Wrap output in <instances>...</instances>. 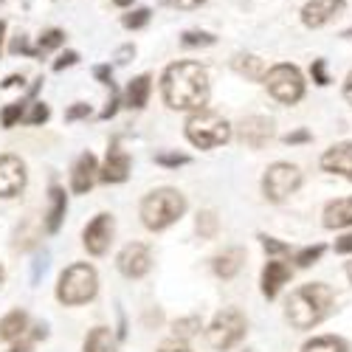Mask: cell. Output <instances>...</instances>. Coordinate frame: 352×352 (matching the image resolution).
<instances>
[{
  "label": "cell",
  "mask_w": 352,
  "mask_h": 352,
  "mask_svg": "<svg viewBox=\"0 0 352 352\" xmlns=\"http://www.w3.org/2000/svg\"><path fill=\"white\" fill-rule=\"evenodd\" d=\"M161 94L172 110H203L209 99V74L197 63H175L164 71Z\"/></svg>",
  "instance_id": "1"
},
{
  "label": "cell",
  "mask_w": 352,
  "mask_h": 352,
  "mask_svg": "<svg viewBox=\"0 0 352 352\" xmlns=\"http://www.w3.org/2000/svg\"><path fill=\"white\" fill-rule=\"evenodd\" d=\"M333 302H336V293L330 285L310 282L287 299V321L296 330H310L330 316Z\"/></svg>",
  "instance_id": "2"
},
{
  "label": "cell",
  "mask_w": 352,
  "mask_h": 352,
  "mask_svg": "<svg viewBox=\"0 0 352 352\" xmlns=\"http://www.w3.org/2000/svg\"><path fill=\"white\" fill-rule=\"evenodd\" d=\"M186 212V197L178 189H155L141 200V220L150 231H161L181 220Z\"/></svg>",
  "instance_id": "3"
},
{
  "label": "cell",
  "mask_w": 352,
  "mask_h": 352,
  "mask_svg": "<svg viewBox=\"0 0 352 352\" xmlns=\"http://www.w3.org/2000/svg\"><path fill=\"white\" fill-rule=\"evenodd\" d=\"M99 290V276L91 265H85V262H79V265H71L63 271L60 276V285H56V299H60L63 305H85L91 302L96 296Z\"/></svg>",
  "instance_id": "4"
},
{
  "label": "cell",
  "mask_w": 352,
  "mask_h": 352,
  "mask_svg": "<svg viewBox=\"0 0 352 352\" xmlns=\"http://www.w3.org/2000/svg\"><path fill=\"white\" fill-rule=\"evenodd\" d=\"M186 138L200 146V150H212V146H220L231 138V127L214 110H197L189 116L186 122Z\"/></svg>",
  "instance_id": "5"
},
{
  "label": "cell",
  "mask_w": 352,
  "mask_h": 352,
  "mask_svg": "<svg viewBox=\"0 0 352 352\" xmlns=\"http://www.w3.org/2000/svg\"><path fill=\"white\" fill-rule=\"evenodd\" d=\"M206 336H209V344L214 349H223V352L231 349L234 344H240L243 336H245V316L240 310H234V307L217 313Z\"/></svg>",
  "instance_id": "6"
},
{
  "label": "cell",
  "mask_w": 352,
  "mask_h": 352,
  "mask_svg": "<svg viewBox=\"0 0 352 352\" xmlns=\"http://www.w3.org/2000/svg\"><path fill=\"white\" fill-rule=\"evenodd\" d=\"M265 85L274 94V99H279L282 104H296L305 96V79H302L299 68H293V65L271 68L268 76H265Z\"/></svg>",
  "instance_id": "7"
},
{
  "label": "cell",
  "mask_w": 352,
  "mask_h": 352,
  "mask_svg": "<svg viewBox=\"0 0 352 352\" xmlns=\"http://www.w3.org/2000/svg\"><path fill=\"white\" fill-rule=\"evenodd\" d=\"M299 184H302L299 166H293V164H274V166H268L265 178H262V192H265L268 200L282 203V200H287L293 192L299 189Z\"/></svg>",
  "instance_id": "8"
},
{
  "label": "cell",
  "mask_w": 352,
  "mask_h": 352,
  "mask_svg": "<svg viewBox=\"0 0 352 352\" xmlns=\"http://www.w3.org/2000/svg\"><path fill=\"white\" fill-rule=\"evenodd\" d=\"M110 240H113V217L110 214H96L82 234V243H85L87 254L102 256L110 248Z\"/></svg>",
  "instance_id": "9"
},
{
  "label": "cell",
  "mask_w": 352,
  "mask_h": 352,
  "mask_svg": "<svg viewBox=\"0 0 352 352\" xmlns=\"http://www.w3.org/2000/svg\"><path fill=\"white\" fill-rule=\"evenodd\" d=\"M116 265H119V271L130 279H138L144 276L146 271L153 268V256H150V248H146L144 243H130L124 245V251L119 254V259H116Z\"/></svg>",
  "instance_id": "10"
},
{
  "label": "cell",
  "mask_w": 352,
  "mask_h": 352,
  "mask_svg": "<svg viewBox=\"0 0 352 352\" xmlns=\"http://www.w3.org/2000/svg\"><path fill=\"white\" fill-rule=\"evenodd\" d=\"M25 186V164L17 155H0V197H17Z\"/></svg>",
  "instance_id": "11"
},
{
  "label": "cell",
  "mask_w": 352,
  "mask_h": 352,
  "mask_svg": "<svg viewBox=\"0 0 352 352\" xmlns=\"http://www.w3.org/2000/svg\"><path fill=\"white\" fill-rule=\"evenodd\" d=\"M240 138L251 150H259V146H265L274 138V122L265 119V116H248L240 124Z\"/></svg>",
  "instance_id": "12"
},
{
  "label": "cell",
  "mask_w": 352,
  "mask_h": 352,
  "mask_svg": "<svg viewBox=\"0 0 352 352\" xmlns=\"http://www.w3.org/2000/svg\"><path fill=\"white\" fill-rule=\"evenodd\" d=\"M96 178H99V164H96L94 153L79 155V161H76L74 169H71V189H74L76 195H85V192L94 189Z\"/></svg>",
  "instance_id": "13"
},
{
  "label": "cell",
  "mask_w": 352,
  "mask_h": 352,
  "mask_svg": "<svg viewBox=\"0 0 352 352\" xmlns=\"http://www.w3.org/2000/svg\"><path fill=\"white\" fill-rule=\"evenodd\" d=\"M127 175H130V155L113 144L107 150L104 166L99 169V178L104 184H122V181H127Z\"/></svg>",
  "instance_id": "14"
},
{
  "label": "cell",
  "mask_w": 352,
  "mask_h": 352,
  "mask_svg": "<svg viewBox=\"0 0 352 352\" xmlns=\"http://www.w3.org/2000/svg\"><path fill=\"white\" fill-rule=\"evenodd\" d=\"M341 9H344V0H310L302 9V23L307 28H318V25L330 23Z\"/></svg>",
  "instance_id": "15"
},
{
  "label": "cell",
  "mask_w": 352,
  "mask_h": 352,
  "mask_svg": "<svg viewBox=\"0 0 352 352\" xmlns=\"http://www.w3.org/2000/svg\"><path fill=\"white\" fill-rule=\"evenodd\" d=\"M321 166H324L327 172L344 175L346 181H352V141H344V144L330 146V150L321 155Z\"/></svg>",
  "instance_id": "16"
},
{
  "label": "cell",
  "mask_w": 352,
  "mask_h": 352,
  "mask_svg": "<svg viewBox=\"0 0 352 352\" xmlns=\"http://www.w3.org/2000/svg\"><path fill=\"white\" fill-rule=\"evenodd\" d=\"M48 200H51V206H48V214H45V231L48 234H56V231H60V226H63V220H65L68 195H65L63 186L54 184L51 192H48Z\"/></svg>",
  "instance_id": "17"
},
{
  "label": "cell",
  "mask_w": 352,
  "mask_h": 352,
  "mask_svg": "<svg viewBox=\"0 0 352 352\" xmlns=\"http://www.w3.org/2000/svg\"><path fill=\"white\" fill-rule=\"evenodd\" d=\"M287 279H290V268L285 265V262L271 259L268 265H265V271H262V293H265L268 299H274L276 293H279V287H282Z\"/></svg>",
  "instance_id": "18"
},
{
  "label": "cell",
  "mask_w": 352,
  "mask_h": 352,
  "mask_svg": "<svg viewBox=\"0 0 352 352\" xmlns=\"http://www.w3.org/2000/svg\"><path fill=\"white\" fill-rule=\"evenodd\" d=\"M150 91H153V76H150V74L135 76V79L127 85V91H124V107L141 110V107L146 104V99H150Z\"/></svg>",
  "instance_id": "19"
},
{
  "label": "cell",
  "mask_w": 352,
  "mask_h": 352,
  "mask_svg": "<svg viewBox=\"0 0 352 352\" xmlns=\"http://www.w3.org/2000/svg\"><path fill=\"white\" fill-rule=\"evenodd\" d=\"M324 226L327 228H346L352 226V197L336 200L324 209Z\"/></svg>",
  "instance_id": "20"
},
{
  "label": "cell",
  "mask_w": 352,
  "mask_h": 352,
  "mask_svg": "<svg viewBox=\"0 0 352 352\" xmlns=\"http://www.w3.org/2000/svg\"><path fill=\"white\" fill-rule=\"evenodd\" d=\"M243 259H245V251H243V248L223 251V254L214 259V274H217V276H223V279L237 276V271L243 268Z\"/></svg>",
  "instance_id": "21"
},
{
  "label": "cell",
  "mask_w": 352,
  "mask_h": 352,
  "mask_svg": "<svg viewBox=\"0 0 352 352\" xmlns=\"http://www.w3.org/2000/svg\"><path fill=\"white\" fill-rule=\"evenodd\" d=\"M28 330V316L23 310H12L9 316L0 318V338L3 341H17Z\"/></svg>",
  "instance_id": "22"
},
{
  "label": "cell",
  "mask_w": 352,
  "mask_h": 352,
  "mask_svg": "<svg viewBox=\"0 0 352 352\" xmlns=\"http://www.w3.org/2000/svg\"><path fill=\"white\" fill-rule=\"evenodd\" d=\"M234 71L243 74V76H248V79H254V82H259V79L268 76L265 63H262L259 56H254V54H240L237 60H234Z\"/></svg>",
  "instance_id": "23"
},
{
  "label": "cell",
  "mask_w": 352,
  "mask_h": 352,
  "mask_svg": "<svg viewBox=\"0 0 352 352\" xmlns=\"http://www.w3.org/2000/svg\"><path fill=\"white\" fill-rule=\"evenodd\" d=\"M85 352H119V346H116V336L107 327H96L85 341Z\"/></svg>",
  "instance_id": "24"
},
{
  "label": "cell",
  "mask_w": 352,
  "mask_h": 352,
  "mask_svg": "<svg viewBox=\"0 0 352 352\" xmlns=\"http://www.w3.org/2000/svg\"><path fill=\"white\" fill-rule=\"evenodd\" d=\"M305 352H349V349L341 338L321 336V338H313L310 344H305Z\"/></svg>",
  "instance_id": "25"
},
{
  "label": "cell",
  "mask_w": 352,
  "mask_h": 352,
  "mask_svg": "<svg viewBox=\"0 0 352 352\" xmlns=\"http://www.w3.org/2000/svg\"><path fill=\"white\" fill-rule=\"evenodd\" d=\"M195 228H197V234H200L203 240H212V237H217L220 220H217V214H214V212H200V214H197Z\"/></svg>",
  "instance_id": "26"
},
{
  "label": "cell",
  "mask_w": 352,
  "mask_h": 352,
  "mask_svg": "<svg viewBox=\"0 0 352 352\" xmlns=\"http://www.w3.org/2000/svg\"><path fill=\"white\" fill-rule=\"evenodd\" d=\"M40 338H45V327H43V324H37V327H32V330H25V333L14 341V346H12L9 352H28Z\"/></svg>",
  "instance_id": "27"
},
{
  "label": "cell",
  "mask_w": 352,
  "mask_h": 352,
  "mask_svg": "<svg viewBox=\"0 0 352 352\" xmlns=\"http://www.w3.org/2000/svg\"><path fill=\"white\" fill-rule=\"evenodd\" d=\"M63 43H65V34L60 32V28H48V32H43V37H40L37 51H40V56H43V54H48V51H54V48H60Z\"/></svg>",
  "instance_id": "28"
},
{
  "label": "cell",
  "mask_w": 352,
  "mask_h": 352,
  "mask_svg": "<svg viewBox=\"0 0 352 352\" xmlns=\"http://www.w3.org/2000/svg\"><path fill=\"white\" fill-rule=\"evenodd\" d=\"M197 330H200V318H197V316H189V318L175 321V327H172V333L178 336V338H192Z\"/></svg>",
  "instance_id": "29"
},
{
  "label": "cell",
  "mask_w": 352,
  "mask_h": 352,
  "mask_svg": "<svg viewBox=\"0 0 352 352\" xmlns=\"http://www.w3.org/2000/svg\"><path fill=\"white\" fill-rule=\"evenodd\" d=\"M48 116H51L48 104H45V102H34L32 110H28L23 119H25V124H43V122H48Z\"/></svg>",
  "instance_id": "30"
},
{
  "label": "cell",
  "mask_w": 352,
  "mask_h": 352,
  "mask_svg": "<svg viewBox=\"0 0 352 352\" xmlns=\"http://www.w3.org/2000/svg\"><path fill=\"white\" fill-rule=\"evenodd\" d=\"M324 254V245H310V248H302L299 254H296V265L299 268H307V265H313V262H318V256Z\"/></svg>",
  "instance_id": "31"
},
{
  "label": "cell",
  "mask_w": 352,
  "mask_h": 352,
  "mask_svg": "<svg viewBox=\"0 0 352 352\" xmlns=\"http://www.w3.org/2000/svg\"><path fill=\"white\" fill-rule=\"evenodd\" d=\"M181 43L189 45V48H195V45H214V34H209V32H184Z\"/></svg>",
  "instance_id": "32"
},
{
  "label": "cell",
  "mask_w": 352,
  "mask_h": 352,
  "mask_svg": "<svg viewBox=\"0 0 352 352\" xmlns=\"http://www.w3.org/2000/svg\"><path fill=\"white\" fill-rule=\"evenodd\" d=\"M150 9H135V12H130V14H124V28H144L146 23H150Z\"/></svg>",
  "instance_id": "33"
},
{
  "label": "cell",
  "mask_w": 352,
  "mask_h": 352,
  "mask_svg": "<svg viewBox=\"0 0 352 352\" xmlns=\"http://www.w3.org/2000/svg\"><path fill=\"white\" fill-rule=\"evenodd\" d=\"M155 164H161V166H184V164H189V155H181V153H158L155 155Z\"/></svg>",
  "instance_id": "34"
},
{
  "label": "cell",
  "mask_w": 352,
  "mask_h": 352,
  "mask_svg": "<svg viewBox=\"0 0 352 352\" xmlns=\"http://www.w3.org/2000/svg\"><path fill=\"white\" fill-rule=\"evenodd\" d=\"M23 119V102L17 104H9L3 113H0V122H3V127H14V122Z\"/></svg>",
  "instance_id": "35"
},
{
  "label": "cell",
  "mask_w": 352,
  "mask_h": 352,
  "mask_svg": "<svg viewBox=\"0 0 352 352\" xmlns=\"http://www.w3.org/2000/svg\"><path fill=\"white\" fill-rule=\"evenodd\" d=\"M262 248H265L268 254H274V256H282V254H287L290 248L285 245V243H279V240H274V237H265V234H262Z\"/></svg>",
  "instance_id": "36"
},
{
  "label": "cell",
  "mask_w": 352,
  "mask_h": 352,
  "mask_svg": "<svg viewBox=\"0 0 352 352\" xmlns=\"http://www.w3.org/2000/svg\"><path fill=\"white\" fill-rule=\"evenodd\" d=\"M85 116H91V104L76 102L74 107H68V110H65V122H76V119H85Z\"/></svg>",
  "instance_id": "37"
},
{
  "label": "cell",
  "mask_w": 352,
  "mask_h": 352,
  "mask_svg": "<svg viewBox=\"0 0 352 352\" xmlns=\"http://www.w3.org/2000/svg\"><path fill=\"white\" fill-rule=\"evenodd\" d=\"M313 82L316 85H330V79H327V63L324 60H313Z\"/></svg>",
  "instance_id": "38"
},
{
  "label": "cell",
  "mask_w": 352,
  "mask_h": 352,
  "mask_svg": "<svg viewBox=\"0 0 352 352\" xmlns=\"http://www.w3.org/2000/svg\"><path fill=\"white\" fill-rule=\"evenodd\" d=\"M76 63H79V54H76V51H65L60 60L54 63V71H65V68H71V65H76Z\"/></svg>",
  "instance_id": "39"
},
{
  "label": "cell",
  "mask_w": 352,
  "mask_h": 352,
  "mask_svg": "<svg viewBox=\"0 0 352 352\" xmlns=\"http://www.w3.org/2000/svg\"><path fill=\"white\" fill-rule=\"evenodd\" d=\"M12 54H28V56H40V51L37 48H32L25 43V37H17V40H12Z\"/></svg>",
  "instance_id": "40"
},
{
  "label": "cell",
  "mask_w": 352,
  "mask_h": 352,
  "mask_svg": "<svg viewBox=\"0 0 352 352\" xmlns=\"http://www.w3.org/2000/svg\"><path fill=\"white\" fill-rule=\"evenodd\" d=\"M116 110H119V94H116V87L110 85V102L102 110V119H110V116H116Z\"/></svg>",
  "instance_id": "41"
},
{
  "label": "cell",
  "mask_w": 352,
  "mask_h": 352,
  "mask_svg": "<svg viewBox=\"0 0 352 352\" xmlns=\"http://www.w3.org/2000/svg\"><path fill=\"white\" fill-rule=\"evenodd\" d=\"M166 6H178V9H195L200 3H206V0H164Z\"/></svg>",
  "instance_id": "42"
},
{
  "label": "cell",
  "mask_w": 352,
  "mask_h": 352,
  "mask_svg": "<svg viewBox=\"0 0 352 352\" xmlns=\"http://www.w3.org/2000/svg\"><path fill=\"white\" fill-rule=\"evenodd\" d=\"M305 141H310V133L307 130H296V133L285 135V144H305Z\"/></svg>",
  "instance_id": "43"
},
{
  "label": "cell",
  "mask_w": 352,
  "mask_h": 352,
  "mask_svg": "<svg viewBox=\"0 0 352 352\" xmlns=\"http://www.w3.org/2000/svg\"><path fill=\"white\" fill-rule=\"evenodd\" d=\"M336 251H338V254H352V234H346V237H341V240L336 243Z\"/></svg>",
  "instance_id": "44"
},
{
  "label": "cell",
  "mask_w": 352,
  "mask_h": 352,
  "mask_svg": "<svg viewBox=\"0 0 352 352\" xmlns=\"http://www.w3.org/2000/svg\"><path fill=\"white\" fill-rule=\"evenodd\" d=\"M94 74H96V79H99V82H104V85H113V79H110V68H107V65H99Z\"/></svg>",
  "instance_id": "45"
},
{
  "label": "cell",
  "mask_w": 352,
  "mask_h": 352,
  "mask_svg": "<svg viewBox=\"0 0 352 352\" xmlns=\"http://www.w3.org/2000/svg\"><path fill=\"white\" fill-rule=\"evenodd\" d=\"M135 54V48L133 45H124L122 51H119V56H116V60H119V63H130V56Z\"/></svg>",
  "instance_id": "46"
},
{
  "label": "cell",
  "mask_w": 352,
  "mask_h": 352,
  "mask_svg": "<svg viewBox=\"0 0 352 352\" xmlns=\"http://www.w3.org/2000/svg\"><path fill=\"white\" fill-rule=\"evenodd\" d=\"M14 85H23V76L20 74H12V76L3 79V87H14Z\"/></svg>",
  "instance_id": "47"
},
{
  "label": "cell",
  "mask_w": 352,
  "mask_h": 352,
  "mask_svg": "<svg viewBox=\"0 0 352 352\" xmlns=\"http://www.w3.org/2000/svg\"><path fill=\"white\" fill-rule=\"evenodd\" d=\"M344 99L352 104V74L346 76V82H344Z\"/></svg>",
  "instance_id": "48"
},
{
  "label": "cell",
  "mask_w": 352,
  "mask_h": 352,
  "mask_svg": "<svg viewBox=\"0 0 352 352\" xmlns=\"http://www.w3.org/2000/svg\"><path fill=\"white\" fill-rule=\"evenodd\" d=\"M161 352H189L184 344H166V346H161Z\"/></svg>",
  "instance_id": "49"
},
{
  "label": "cell",
  "mask_w": 352,
  "mask_h": 352,
  "mask_svg": "<svg viewBox=\"0 0 352 352\" xmlns=\"http://www.w3.org/2000/svg\"><path fill=\"white\" fill-rule=\"evenodd\" d=\"M113 3L119 6V9H127V6H133V0H113Z\"/></svg>",
  "instance_id": "50"
},
{
  "label": "cell",
  "mask_w": 352,
  "mask_h": 352,
  "mask_svg": "<svg viewBox=\"0 0 352 352\" xmlns=\"http://www.w3.org/2000/svg\"><path fill=\"white\" fill-rule=\"evenodd\" d=\"M3 34H6V23L0 20V51H3Z\"/></svg>",
  "instance_id": "51"
},
{
  "label": "cell",
  "mask_w": 352,
  "mask_h": 352,
  "mask_svg": "<svg viewBox=\"0 0 352 352\" xmlns=\"http://www.w3.org/2000/svg\"><path fill=\"white\" fill-rule=\"evenodd\" d=\"M3 282H6V274H3V268H0V287H3Z\"/></svg>",
  "instance_id": "52"
},
{
  "label": "cell",
  "mask_w": 352,
  "mask_h": 352,
  "mask_svg": "<svg viewBox=\"0 0 352 352\" xmlns=\"http://www.w3.org/2000/svg\"><path fill=\"white\" fill-rule=\"evenodd\" d=\"M346 274H349V279H352V262H349V265H346Z\"/></svg>",
  "instance_id": "53"
},
{
  "label": "cell",
  "mask_w": 352,
  "mask_h": 352,
  "mask_svg": "<svg viewBox=\"0 0 352 352\" xmlns=\"http://www.w3.org/2000/svg\"><path fill=\"white\" fill-rule=\"evenodd\" d=\"M344 37H352V28H349V32H346V34H344Z\"/></svg>",
  "instance_id": "54"
},
{
  "label": "cell",
  "mask_w": 352,
  "mask_h": 352,
  "mask_svg": "<svg viewBox=\"0 0 352 352\" xmlns=\"http://www.w3.org/2000/svg\"><path fill=\"white\" fill-rule=\"evenodd\" d=\"M0 3H3V0H0Z\"/></svg>",
  "instance_id": "55"
}]
</instances>
